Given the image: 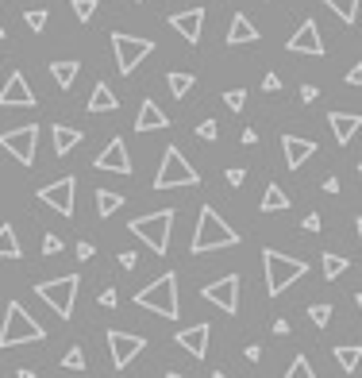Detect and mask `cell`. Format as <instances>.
I'll list each match as a JSON object with an SVG mask.
<instances>
[{"label":"cell","instance_id":"obj_1","mask_svg":"<svg viewBox=\"0 0 362 378\" xmlns=\"http://www.w3.org/2000/svg\"><path fill=\"white\" fill-rule=\"evenodd\" d=\"M239 243V232L220 217L212 205H204L201 217H196V232H193V243L189 251L193 255H208V251H224V248H235Z\"/></svg>","mask_w":362,"mask_h":378},{"label":"cell","instance_id":"obj_2","mask_svg":"<svg viewBox=\"0 0 362 378\" xmlns=\"http://www.w3.org/2000/svg\"><path fill=\"white\" fill-rule=\"evenodd\" d=\"M46 340V328L39 324L20 301H8L4 320H0V348H15V343H39Z\"/></svg>","mask_w":362,"mask_h":378},{"label":"cell","instance_id":"obj_3","mask_svg":"<svg viewBox=\"0 0 362 378\" xmlns=\"http://www.w3.org/2000/svg\"><path fill=\"white\" fill-rule=\"evenodd\" d=\"M135 305L151 309V313H158L166 320H177V313H181V305H177V274L166 270V274H158L151 286H143V290L135 293Z\"/></svg>","mask_w":362,"mask_h":378},{"label":"cell","instance_id":"obj_4","mask_svg":"<svg viewBox=\"0 0 362 378\" xmlns=\"http://www.w3.org/2000/svg\"><path fill=\"white\" fill-rule=\"evenodd\" d=\"M262 267H266V290H270V298H282V293L289 290L297 278L308 274V262L293 259V255H282V251H274V248L262 251Z\"/></svg>","mask_w":362,"mask_h":378},{"label":"cell","instance_id":"obj_5","mask_svg":"<svg viewBox=\"0 0 362 378\" xmlns=\"http://www.w3.org/2000/svg\"><path fill=\"white\" fill-rule=\"evenodd\" d=\"M170 228H174V209H158V212H146V217H135L127 224V232L135 240H143L154 255H166L170 251Z\"/></svg>","mask_w":362,"mask_h":378},{"label":"cell","instance_id":"obj_6","mask_svg":"<svg viewBox=\"0 0 362 378\" xmlns=\"http://www.w3.org/2000/svg\"><path fill=\"white\" fill-rule=\"evenodd\" d=\"M196 182H201V174H196L193 162H189L177 147H166L162 166H158V174H154V189H181V185H196Z\"/></svg>","mask_w":362,"mask_h":378},{"label":"cell","instance_id":"obj_7","mask_svg":"<svg viewBox=\"0 0 362 378\" xmlns=\"http://www.w3.org/2000/svg\"><path fill=\"white\" fill-rule=\"evenodd\" d=\"M77 286H81L77 274H62V278H51V282H39L35 293H39V298H43L62 320H70V317H73V301H77Z\"/></svg>","mask_w":362,"mask_h":378},{"label":"cell","instance_id":"obj_8","mask_svg":"<svg viewBox=\"0 0 362 378\" xmlns=\"http://www.w3.org/2000/svg\"><path fill=\"white\" fill-rule=\"evenodd\" d=\"M112 51H116V66L120 73L127 78V73H135V66L146 59V54H154V43L143 35H127V31H116L112 35Z\"/></svg>","mask_w":362,"mask_h":378},{"label":"cell","instance_id":"obj_9","mask_svg":"<svg viewBox=\"0 0 362 378\" xmlns=\"http://www.w3.org/2000/svg\"><path fill=\"white\" fill-rule=\"evenodd\" d=\"M0 147L12 154L15 162L23 166H35V147H39V124H27V128H12L0 135Z\"/></svg>","mask_w":362,"mask_h":378},{"label":"cell","instance_id":"obj_10","mask_svg":"<svg viewBox=\"0 0 362 378\" xmlns=\"http://www.w3.org/2000/svg\"><path fill=\"white\" fill-rule=\"evenodd\" d=\"M201 298L212 301L216 309H224V313H235L239 309V274H224L216 282H208L201 290Z\"/></svg>","mask_w":362,"mask_h":378},{"label":"cell","instance_id":"obj_11","mask_svg":"<svg viewBox=\"0 0 362 378\" xmlns=\"http://www.w3.org/2000/svg\"><path fill=\"white\" fill-rule=\"evenodd\" d=\"M73 193H77V182H73V178H58V182L39 189V201H43L46 209L62 212V217H73Z\"/></svg>","mask_w":362,"mask_h":378},{"label":"cell","instance_id":"obj_12","mask_svg":"<svg viewBox=\"0 0 362 378\" xmlns=\"http://www.w3.org/2000/svg\"><path fill=\"white\" fill-rule=\"evenodd\" d=\"M146 348L143 336H131V332H120V328H112L108 332V351H112V367L116 371H123V367L131 363V359L139 355V351Z\"/></svg>","mask_w":362,"mask_h":378},{"label":"cell","instance_id":"obj_13","mask_svg":"<svg viewBox=\"0 0 362 378\" xmlns=\"http://www.w3.org/2000/svg\"><path fill=\"white\" fill-rule=\"evenodd\" d=\"M93 166H96V170H108V174L127 178V174H131V154H127V143H123L120 135H116V139H108V147H104V151L93 159Z\"/></svg>","mask_w":362,"mask_h":378},{"label":"cell","instance_id":"obj_14","mask_svg":"<svg viewBox=\"0 0 362 378\" xmlns=\"http://www.w3.org/2000/svg\"><path fill=\"white\" fill-rule=\"evenodd\" d=\"M0 109H35V93L23 73H8L4 89H0Z\"/></svg>","mask_w":362,"mask_h":378},{"label":"cell","instance_id":"obj_15","mask_svg":"<svg viewBox=\"0 0 362 378\" xmlns=\"http://www.w3.org/2000/svg\"><path fill=\"white\" fill-rule=\"evenodd\" d=\"M285 47H289V54H312V59H320V54H324V39H320L316 20H304Z\"/></svg>","mask_w":362,"mask_h":378},{"label":"cell","instance_id":"obj_16","mask_svg":"<svg viewBox=\"0 0 362 378\" xmlns=\"http://www.w3.org/2000/svg\"><path fill=\"white\" fill-rule=\"evenodd\" d=\"M208 340H212V328L208 324H193V328H181L174 336V343L181 351H189L193 359H204L208 355Z\"/></svg>","mask_w":362,"mask_h":378},{"label":"cell","instance_id":"obj_17","mask_svg":"<svg viewBox=\"0 0 362 378\" xmlns=\"http://www.w3.org/2000/svg\"><path fill=\"white\" fill-rule=\"evenodd\" d=\"M170 28L177 31L185 43H201V28H204V8H185V12L170 16Z\"/></svg>","mask_w":362,"mask_h":378},{"label":"cell","instance_id":"obj_18","mask_svg":"<svg viewBox=\"0 0 362 378\" xmlns=\"http://www.w3.org/2000/svg\"><path fill=\"white\" fill-rule=\"evenodd\" d=\"M282 151H285V166L301 170L304 162L316 154V143H312V139H301V135H282Z\"/></svg>","mask_w":362,"mask_h":378},{"label":"cell","instance_id":"obj_19","mask_svg":"<svg viewBox=\"0 0 362 378\" xmlns=\"http://www.w3.org/2000/svg\"><path fill=\"white\" fill-rule=\"evenodd\" d=\"M327 128H332L335 143L347 147L351 139H355V131L362 128V116L358 112H327Z\"/></svg>","mask_w":362,"mask_h":378},{"label":"cell","instance_id":"obj_20","mask_svg":"<svg viewBox=\"0 0 362 378\" xmlns=\"http://www.w3.org/2000/svg\"><path fill=\"white\" fill-rule=\"evenodd\" d=\"M162 128H170V116L158 109V104L146 97L143 104H139V116H135V131H162Z\"/></svg>","mask_w":362,"mask_h":378},{"label":"cell","instance_id":"obj_21","mask_svg":"<svg viewBox=\"0 0 362 378\" xmlns=\"http://www.w3.org/2000/svg\"><path fill=\"white\" fill-rule=\"evenodd\" d=\"M227 43L232 47H239V43H258V28H254L251 20L239 12V16H232V28H227Z\"/></svg>","mask_w":362,"mask_h":378},{"label":"cell","instance_id":"obj_22","mask_svg":"<svg viewBox=\"0 0 362 378\" xmlns=\"http://www.w3.org/2000/svg\"><path fill=\"white\" fill-rule=\"evenodd\" d=\"M51 139H54V154H70L73 147L81 143V131L77 128H70V124H54V131H51Z\"/></svg>","mask_w":362,"mask_h":378},{"label":"cell","instance_id":"obj_23","mask_svg":"<svg viewBox=\"0 0 362 378\" xmlns=\"http://www.w3.org/2000/svg\"><path fill=\"white\" fill-rule=\"evenodd\" d=\"M112 109H120L116 93H112L104 81H96V85H93V97H89V112L96 116V112H112Z\"/></svg>","mask_w":362,"mask_h":378},{"label":"cell","instance_id":"obj_24","mask_svg":"<svg viewBox=\"0 0 362 378\" xmlns=\"http://www.w3.org/2000/svg\"><path fill=\"white\" fill-rule=\"evenodd\" d=\"M332 355H335V363H339L343 374H355L358 363H362V348H358V343H343V348L332 351Z\"/></svg>","mask_w":362,"mask_h":378},{"label":"cell","instance_id":"obj_25","mask_svg":"<svg viewBox=\"0 0 362 378\" xmlns=\"http://www.w3.org/2000/svg\"><path fill=\"white\" fill-rule=\"evenodd\" d=\"M77 70H81V66L73 62V59L51 62V78L58 81V89H73V81H77Z\"/></svg>","mask_w":362,"mask_h":378},{"label":"cell","instance_id":"obj_26","mask_svg":"<svg viewBox=\"0 0 362 378\" xmlns=\"http://www.w3.org/2000/svg\"><path fill=\"white\" fill-rule=\"evenodd\" d=\"M116 209H123V197L116 193V189H96V217L108 220Z\"/></svg>","mask_w":362,"mask_h":378},{"label":"cell","instance_id":"obj_27","mask_svg":"<svg viewBox=\"0 0 362 378\" xmlns=\"http://www.w3.org/2000/svg\"><path fill=\"white\" fill-rule=\"evenodd\" d=\"M289 209V197H285L282 185H266V193H262V212H285Z\"/></svg>","mask_w":362,"mask_h":378},{"label":"cell","instance_id":"obj_28","mask_svg":"<svg viewBox=\"0 0 362 378\" xmlns=\"http://www.w3.org/2000/svg\"><path fill=\"white\" fill-rule=\"evenodd\" d=\"M20 240H15L12 224H0V259H20Z\"/></svg>","mask_w":362,"mask_h":378},{"label":"cell","instance_id":"obj_29","mask_svg":"<svg viewBox=\"0 0 362 378\" xmlns=\"http://www.w3.org/2000/svg\"><path fill=\"white\" fill-rule=\"evenodd\" d=\"M351 270V262L343 259V255H335V251H324V278L327 282H335L339 274H347Z\"/></svg>","mask_w":362,"mask_h":378},{"label":"cell","instance_id":"obj_30","mask_svg":"<svg viewBox=\"0 0 362 378\" xmlns=\"http://www.w3.org/2000/svg\"><path fill=\"white\" fill-rule=\"evenodd\" d=\"M320 4H327L343 23H355V16H358V0H320Z\"/></svg>","mask_w":362,"mask_h":378},{"label":"cell","instance_id":"obj_31","mask_svg":"<svg viewBox=\"0 0 362 378\" xmlns=\"http://www.w3.org/2000/svg\"><path fill=\"white\" fill-rule=\"evenodd\" d=\"M166 85H170V93H174L177 97V101H181V97H185L189 93V89H193L196 85V78H193V73H170V78H166Z\"/></svg>","mask_w":362,"mask_h":378},{"label":"cell","instance_id":"obj_32","mask_svg":"<svg viewBox=\"0 0 362 378\" xmlns=\"http://www.w3.org/2000/svg\"><path fill=\"white\" fill-rule=\"evenodd\" d=\"M282 378H316V371H312V363H308L304 355H297V359L289 363V371H285Z\"/></svg>","mask_w":362,"mask_h":378},{"label":"cell","instance_id":"obj_33","mask_svg":"<svg viewBox=\"0 0 362 378\" xmlns=\"http://www.w3.org/2000/svg\"><path fill=\"white\" fill-rule=\"evenodd\" d=\"M96 8H101V0H73V16H77L81 23H89L96 16Z\"/></svg>","mask_w":362,"mask_h":378},{"label":"cell","instance_id":"obj_34","mask_svg":"<svg viewBox=\"0 0 362 378\" xmlns=\"http://www.w3.org/2000/svg\"><path fill=\"white\" fill-rule=\"evenodd\" d=\"M62 367H65V371H85V351H81V348H70V351L62 355Z\"/></svg>","mask_w":362,"mask_h":378},{"label":"cell","instance_id":"obj_35","mask_svg":"<svg viewBox=\"0 0 362 378\" xmlns=\"http://www.w3.org/2000/svg\"><path fill=\"white\" fill-rule=\"evenodd\" d=\"M308 320H312L316 328H324L327 320H332V305H324V301H320V305H312V309H308Z\"/></svg>","mask_w":362,"mask_h":378},{"label":"cell","instance_id":"obj_36","mask_svg":"<svg viewBox=\"0 0 362 378\" xmlns=\"http://www.w3.org/2000/svg\"><path fill=\"white\" fill-rule=\"evenodd\" d=\"M224 104L232 112H243V104H246V89H227L224 93Z\"/></svg>","mask_w":362,"mask_h":378},{"label":"cell","instance_id":"obj_37","mask_svg":"<svg viewBox=\"0 0 362 378\" xmlns=\"http://www.w3.org/2000/svg\"><path fill=\"white\" fill-rule=\"evenodd\" d=\"M27 28L35 31V35L46 28V12H43V8H31V12H27Z\"/></svg>","mask_w":362,"mask_h":378},{"label":"cell","instance_id":"obj_38","mask_svg":"<svg viewBox=\"0 0 362 378\" xmlns=\"http://www.w3.org/2000/svg\"><path fill=\"white\" fill-rule=\"evenodd\" d=\"M196 135H201V139H208V143H216L220 124H216V120H204V124H196Z\"/></svg>","mask_w":362,"mask_h":378},{"label":"cell","instance_id":"obj_39","mask_svg":"<svg viewBox=\"0 0 362 378\" xmlns=\"http://www.w3.org/2000/svg\"><path fill=\"white\" fill-rule=\"evenodd\" d=\"M58 251H62V240L54 232H46L43 236V255H58Z\"/></svg>","mask_w":362,"mask_h":378},{"label":"cell","instance_id":"obj_40","mask_svg":"<svg viewBox=\"0 0 362 378\" xmlns=\"http://www.w3.org/2000/svg\"><path fill=\"white\" fill-rule=\"evenodd\" d=\"M262 89H266V93H282V78H277V73H266V78H262Z\"/></svg>","mask_w":362,"mask_h":378},{"label":"cell","instance_id":"obj_41","mask_svg":"<svg viewBox=\"0 0 362 378\" xmlns=\"http://www.w3.org/2000/svg\"><path fill=\"white\" fill-rule=\"evenodd\" d=\"M224 178H227V185H243V182H246V170H239V166H232V170H227Z\"/></svg>","mask_w":362,"mask_h":378},{"label":"cell","instance_id":"obj_42","mask_svg":"<svg viewBox=\"0 0 362 378\" xmlns=\"http://www.w3.org/2000/svg\"><path fill=\"white\" fill-rule=\"evenodd\" d=\"M93 255H96V248H93L89 240H81V243H77V259H81V262H89Z\"/></svg>","mask_w":362,"mask_h":378},{"label":"cell","instance_id":"obj_43","mask_svg":"<svg viewBox=\"0 0 362 378\" xmlns=\"http://www.w3.org/2000/svg\"><path fill=\"white\" fill-rule=\"evenodd\" d=\"M347 85L362 89V62H358V66H351V70H347Z\"/></svg>","mask_w":362,"mask_h":378},{"label":"cell","instance_id":"obj_44","mask_svg":"<svg viewBox=\"0 0 362 378\" xmlns=\"http://www.w3.org/2000/svg\"><path fill=\"white\" fill-rule=\"evenodd\" d=\"M304 232H320V212H308V217H304Z\"/></svg>","mask_w":362,"mask_h":378},{"label":"cell","instance_id":"obj_45","mask_svg":"<svg viewBox=\"0 0 362 378\" xmlns=\"http://www.w3.org/2000/svg\"><path fill=\"white\" fill-rule=\"evenodd\" d=\"M316 97H320V89H316V85H301V101H304V104L316 101Z\"/></svg>","mask_w":362,"mask_h":378},{"label":"cell","instance_id":"obj_46","mask_svg":"<svg viewBox=\"0 0 362 378\" xmlns=\"http://www.w3.org/2000/svg\"><path fill=\"white\" fill-rule=\"evenodd\" d=\"M135 262H139V255H135V251H123V255H120V267H123V270H131Z\"/></svg>","mask_w":362,"mask_h":378},{"label":"cell","instance_id":"obj_47","mask_svg":"<svg viewBox=\"0 0 362 378\" xmlns=\"http://www.w3.org/2000/svg\"><path fill=\"white\" fill-rule=\"evenodd\" d=\"M101 305L104 309H116V290H101Z\"/></svg>","mask_w":362,"mask_h":378},{"label":"cell","instance_id":"obj_48","mask_svg":"<svg viewBox=\"0 0 362 378\" xmlns=\"http://www.w3.org/2000/svg\"><path fill=\"white\" fill-rule=\"evenodd\" d=\"M246 359H251V363H258V359H262V348H258V343H251V348H246Z\"/></svg>","mask_w":362,"mask_h":378},{"label":"cell","instance_id":"obj_49","mask_svg":"<svg viewBox=\"0 0 362 378\" xmlns=\"http://www.w3.org/2000/svg\"><path fill=\"white\" fill-rule=\"evenodd\" d=\"M243 143H246V147H251V143H258V131H254V128H246V131H243Z\"/></svg>","mask_w":362,"mask_h":378},{"label":"cell","instance_id":"obj_50","mask_svg":"<svg viewBox=\"0 0 362 378\" xmlns=\"http://www.w3.org/2000/svg\"><path fill=\"white\" fill-rule=\"evenodd\" d=\"M274 332L277 336H289V320H274Z\"/></svg>","mask_w":362,"mask_h":378},{"label":"cell","instance_id":"obj_51","mask_svg":"<svg viewBox=\"0 0 362 378\" xmlns=\"http://www.w3.org/2000/svg\"><path fill=\"white\" fill-rule=\"evenodd\" d=\"M324 193H339V178H327V182H324Z\"/></svg>","mask_w":362,"mask_h":378},{"label":"cell","instance_id":"obj_52","mask_svg":"<svg viewBox=\"0 0 362 378\" xmlns=\"http://www.w3.org/2000/svg\"><path fill=\"white\" fill-rule=\"evenodd\" d=\"M15 378H35V371H31V367H20V371H15Z\"/></svg>","mask_w":362,"mask_h":378},{"label":"cell","instance_id":"obj_53","mask_svg":"<svg viewBox=\"0 0 362 378\" xmlns=\"http://www.w3.org/2000/svg\"><path fill=\"white\" fill-rule=\"evenodd\" d=\"M212 378H227V374L224 371H212Z\"/></svg>","mask_w":362,"mask_h":378},{"label":"cell","instance_id":"obj_54","mask_svg":"<svg viewBox=\"0 0 362 378\" xmlns=\"http://www.w3.org/2000/svg\"><path fill=\"white\" fill-rule=\"evenodd\" d=\"M355 305H358V313H362V293H358V298H355Z\"/></svg>","mask_w":362,"mask_h":378},{"label":"cell","instance_id":"obj_55","mask_svg":"<svg viewBox=\"0 0 362 378\" xmlns=\"http://www.w3.org/2000/svg\"><path fill=\"white\" fill-rule=\"evenodd\" d=\"M358 243H362V217H358Z\"/></svg>","mask_w":362,"mask_h":378},{"label":"cell","instance_id":"obj_56","mask_svg":"<svg viewBox=\"0 0 362 378\" xmlns=\"http://www.w3.org/2000/svg\"><path fill=\"white\" fill-rule=\"evenodd\" d=\"M166 378H181V374H177V371H170V374H166Z\"/></svg>","mask_w":362,"mask_h":378},{"label":"cell","instance_id":"obj_57","mask_svg":"<svg viewBox=\"0 0 362 378\" xmlns=\"http://www.w3.org/2000/svg\"><path fill=\"white\" fill-rule=\"evenodd\" d=\"M4 35H8V31H4V28H0V39H4Z\"/></svg>","mask_w":362,"mask_h":378},{"label":"cell","instance_id":"obj_58","mask_svg":"<svg viewBox=\"0 0 362 378\" xmlns=\"http://www.w3.org/2000/svg\"><path fill=\"white\" fill-rule=\"evenodd\" d=\"M358 170H362V162H358Z\"/></svg>","mask_w":362,"mask_h":378},{"label":"cell","instance_id":"obj_59","mask_svg":"<svg viewBox=\"0 0 362 378\" xmlns=\"http://www.w3.org/2000/svg\"><path fill=\"white\" fill-rule=\"evenodd\" d=\"M135 4H139V0H135Z\"/></svg>","mask_w":362,"mask_h":378}]
</instances>
